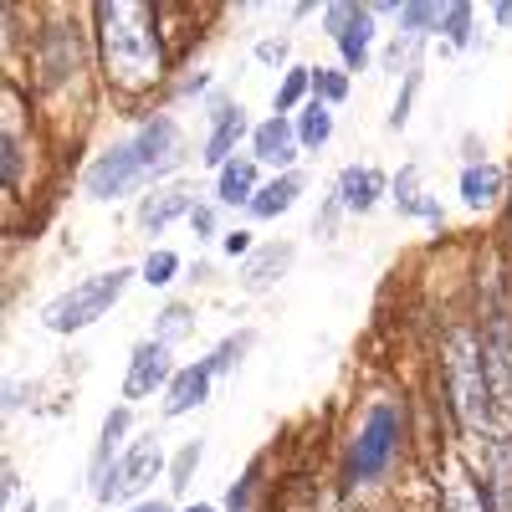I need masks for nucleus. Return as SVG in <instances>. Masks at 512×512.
<instances>
[{
	"label": "nucleus",
	"mask_w": 512,
	"mask_h": 512,
	"mask_svg": "<svg viewBox=\"0 0 512 512\" xmlns=\"http://www.w3.org/2000/svg\"><path fill=\"white\" fill-rule=\"evenodd\" d=\"M98 16V47H103V77L118 98H144L164 77V41H159V11L139 0H103Z\"/></svg>",
	"instance_id": "1"
},
{
	"label": "nucleus",
	"mask_w": 512,
	"mask_h": 512,
	"mask_svg": "<svg viewBox=\"0 0 512 512\" xmlns=\"http://www.w3.org/2000/svg\"><path fill=\"white\" fill-rule=\"evenodd\" d=\"M441 369H446V395H451V410L461 420V431L466 436H487L497 390H492V374H487V359H482V333H472V328L446 333Z\"/></svg>",
	"instance_id": "2"
},
{
	"label": "nucleus",
	"mask_w": 512,
	"mask_h": 512,
	"mask_svg": "<svg viewBox=\"0 0 512 512\" xmlns=\"http://www.w3.org/2000/svg\"><path fill=\"white\" fill-rule=\"evenodd\" d=\"M128 267H113V272H98V277H88V282H77L72 292H62L57 303H47V313H41V323H47L52 333H72V328H88V323H98L118 297H123V287H128Z\"/></svg>",
	"instance_id": "3"
},
{
	"label": "nucleus",
	"mask_w": 512,
	"mask_h": 512,
	"mask_svg": "<svg viewBox=\"0 0 512 512\" xmlns=\"http://www.w3.org/2000/svg\"><path fill=\"white\" fill-rule=\"evenodd\" d=\"M395 451H400V415L390 405H374L369 420L359 425L354 451H349V477L354 482H374L384 466L395 461Z\"/></svg>",
	"instance_id": "4"
},
{
	"label": "nucleus",
	"mask_w": 512,
	"mask_h": 512,
	"mask_svg": "<svg viewBox=\"0 0 512 512\" xmlns=\"http://www.w3.org/2000/svg\"><path fill=\"white\" fill-rule=\"evenodd\" d=\"M139 180H149V169H144L134 139H128V144H113L108 154H98V159L88 164V175H82V185H88L93 200H118V195L134 190Z\"/></svg>",
	"instance_id": "5"
},
{
	"label": "nucleus",
	"mask_w": 512,
	"mask_h": 512,
	"mask_svg": "<svg viewBox=\"0 0 512 512\" xmlns=\"http://www.w3.org/2000/svg\"><path fill=\"white\" fill-rule=\"evenodd\" d=\"M159 466H164V456H159V441H154V436H149V441H139V446H128V451L108 466V477L98 482V497H103V502L139 497V492L159 477Z\"/></svg>",
	"instance_id": "6"
},
{
	"label": "nucleus",
	"mask_w": 512,
	"mask_h": 512,
	"mask_svg": "<svg viewBox=\"0 0 512 512\" xmlns=\"http://www.w3.org/2000/svg\"><path fill=\"white\" fill-rule=\"evenodd\" d=\"M482 359H487V374H492V390L497 400L512 395V313L497 303L487 313V328H482Z\"/></svg>",
	"instance_id": "7"
},
{
	"label": "nucleus",
	"mask_w": 512,
	"mask_h": 512,
	"mask_svg": "<svg viewBox=\"0 0 512 512\" xmlns=\"http://www.w3.org/2000/svg\"><path fill=\"white\" fill-rule=\"evenodd\" d=\"M328 31L338 41L349 67H364L369 62V41H374V11L364 6H328Z\"/></svg>",
	"instance_id": "8"
},
{
	"label": "nucleus",
	"mask_w": 512,
	"mask_h": 512,
	"mask_svg": "<svg viewBox=\"0 0 512 512\" xmlns=\"http://www.w3.org/2000/svg\"><path fill=\"white\" fill-rule=\"evenodd\" d=\"M134 149H139V159H144L149 175H169V169H180V159H185V144H180L175 118H149V123L139 128Z\"/></svg>",
	"instance_id": "9"
},
{
	"label": "nucleus",
	"mask_w": 512,
	"mask_h": 512,
	"mask_svg": "<svg viewBox=\"0 0 512 512\" xmlns=\"http://www.w3.org/2000/svg\"><path fill=\"white\" fill-rule=\"evenodd\" d=\"M169 379V344H139L134 349V359H128V379H123V395L128 400H144V395H154L159 384Z\"/></svg>",
	"instance_id": "10"
},
{
	"label": "nucleus",
	"mask_w": 512,
	"mask_h": 512,
	"mask_svg": "<svg viewBox=\"0 0 512 512\" xmlns=\"http://www.w3.org/2000/svg\"><path fill=\"white\" fill-rule=\"evenodd\" d=\"M36 67H41V88H57V82L77 67V31L52 26L36 47Z\"/></svg>",
	"instance_id": "11"
},
{
	"label": "nucleus",
	"mask_w": 512,
	"mask_h": 512,
	"mask_svg": "<svg viewBox=\"0 0 512 512\" xmlns=\"http://www.w3.org/2000/svg\"><path fill=\"white\" fill-rule=\"evenodd\" d=\"M210 379H216V369H210V364H190V369H180L175 379H169L164 415H185V410L205 405V395H210Z\"/></svg>",
	"instance_id": "12"
},
{
	"label": "nucleus",
	"mask_w": 512,
	"mask_h": 512,
	"mask_svg": "<svg viewBox=\"0 0 512 512\" xmlns=\"http://www.w3.org/2000/svg\"><path fill=\"white\" fill-rule=\"evenodd\" d=\"M241 134H246L241 108H236V103H221V108H216V128H210V139H205V164L226 169V164H231V149H236Z\"/></svg>",
	"instance_id": "13"
},
{
	"label": "nucleus",
	"mask_w": 512,
	"mask_h": 512,
	"mask_svg": "<svg viewBox=\"0 0 512 512\" xmlns=\"http://www.w3.org/2000/svg\"><path fill=\"white\" fill-rule=\"evenodd\" d=\"M441 512H492L487 507V487H477V477L466 466H451L446 492H441Z\"/></svg>",
	"instance_id": "14"
},
{
	"label": "nucleus",
	"mask_w": 512,
	"mask_h": 512,
	"mask_svg": "<svg viewBox=\"0 0 512 512\" xmlns=\"http://www.w3.org/2000/svg\"><path fill=\"white\" fill-rule=\"evenodd\" d=\"M185 210H190V190H185V185H169V190H154V195L144 200L139 221H144V231H164L175 216H185Z\"/></svg>",
	"instance_id": "15"
},
{
	"label": "nucleus",
	"mask_w": 512,
	"mask_h": 512,
	"mask_svg": "<svg viewBox=\"0 0 512 512\" xmlns=\"http://www.w3.org/2000/svg\"><path fill=\"white\" fill-rule=\"evenodd\" d=\"M379 190H384L379 169H344V180H338V205L344 210H369Z\"/></svg>",
	"instance_id": "16"
},
{
	"label": "nucleus",
	"mask_w": 512,
	"mask_h": 512,
	"mask_svg": "<svg viewBox=\"0 0 512 512\" xmlns=\"http://www.w3.org/2000/svg\"><path fill=\"white\" fill-rule=\"evenodd\" d=\"M256 159H262V164H287V159H297V149H292V123H287V118H272V123L256 128Z\"/></svg>",
	"instance_id": "17"
},
{
	"label": "nucleus",
	"mask_w": 512,
	"mask_h": 512,
	"mask_svg": "<svg viewBox=\"0 0 512 512\" xmlns=\"http://www.w3.org/2000/svg\"><path fill=\"white\" fill-rule=\"evenodd\" d=\"M221 200L226 205H251L256 200V159H231L226 169H221Z\"/></svg>",
	"instance_id": "18"
},
{
	"label": "nucleus",
	"mask_w": 512,
	"mask_h": 512,
	"mask_svg": "<svg viewBox=\"0 0 512 512\" xmlns=\"http://www.w3.org/2000/svg\"><path fill=\"white\" fill-rule=\"evenodd\" d=\"M297 190H303V180H297V175L272 180L267 190H256V200H251V216H256V221H272V216H282V210H292Z\"/></svg>",
	"instance_id": "19"
},
{
	"label": "nucleus",
	"mask_w": 512,
	"mask_h": 512,
	"mask_svg": "<svg viewBox=\"0 0 512 512\" xmlns=\"http://www.w3.org/2000/svg\"><path fill=\"white\" fill-rule=\"evenodd\" d=\"M287 262H292V246H267V251H256V256H251V267H246V287H251V292L272 287L277 272H282Z\"/></svg>",
	"instance_id": "20"
},
{
	"label": "nucleus",
	"mask_w": 512,
	"mask_h": 512,
	"mask_svg": "<svg viewBox=\"0 0 512 512\" xmlns=\"http://www.w3.org/2000/svg\"><path fill=\"white\" fill-rule=\"evenodd\" d=\"M497 190H502V169H497V164H472V169L461 175L466 205H487V200H497Z\"/></svg>",
	"instance_id": "21"
},
{
	"label": "nucleus",
	"mask_w": 512,
	"mask_h": 512,
	"mask_svg": "<svg viewBox=\"0 0 512 512\" xmlns=\"http://www.w3.org/2000/svg\"><path fill=\"white\" fill-rule=\"evenodd\" d=\"M128 436V410H113L108 420H103V441H98V456H93V477L103 482L108 477V461H113V446Z\"/></svg>",
	"instance_id": "22"
},
{
	"label": "nucleus",
	"mask_w": 512,
	"mask_h": 512,
	"mask_svg": "<svg viewBox=\"0 0 512 512\" xmlns=\"http://www.w3.org/2000/svg\"><path fill=\"white\" fill-rule=\"evenodd\" d=\"M328 134H333V118H328V108H323V103H313V108L303 113V123H297V144L318 149Z\"/></svg>",
	"instance_id": "23"
},
{
	"label": "nucleus",
	"mask_w": 512,
	"mask_h": 512,
	"mask_svg": "<svg viewBox=\"0 0 512 512\" xmlns=\"http://www.w3.org/2000/svg\"><path fill=\"white\" fill-rule=\"evenodd\" d=\"M175 272H180V256H175V251H149V262H144V282H149V287L175 282Z\"/></svg>",
	"instance_id": "24"
},
{
	"label": "nucleus",
	"mask_w": 512,
	"mask_h": 512,
	"mask_svg": "<svg viewBox=\"0 0 512 512\" xmlns=\"http://www.w3.org/2000/svg\"><path fill=\"white\" fill-rule=\"evenodd\" d=\"M492 487H497V507L502 512H512V451L507 446H497V461H492Z\"/></svg>",
	"instance_id": "25"
},
{
	"label": "nucleus",
	"mask_w": 512,
	"mask_h": 512,
	"mask_svg": "<svg viewBox=\"0 0 512 512\" xmlns=\"http://www.w3.org/2000/svg\"><path fill=\"white\" fill-rule=\"evenodd\" d=\"M195 466H200V441H190V446L175 456V466H169V487L185 492V487H190V477H195Z\"/></svg>",
	"instance_id": "26"
},
{
	"label": "nucleus",
	"mask_w": 512,
	"mask_h": 512,
	"mask_svg": "<svg viewBox=\"0 0 512 512\" xmlns=\"http://www.w3.org/2000/svg\"><path fill=\"white\" fill-rule=\"evenodd\" d=\"M246 349H251V333H236V338H226V344H221L216 354H210L205 364L216 369V374H226V369H231V364H236V359H241Z\"/></svg>",
	"instance_id": "27"
},
{
	"label": "nucleus",
	"mask_w": 512,
	"mask_h": 512,
	"mask_svg": "<svg viewBox=\"0 0 512 512\" xmlns=\"http://www.w3.org/2000/svg\"><path fill=\"white\" fill-rule=\"evenodd\" d=\"M400 205H405V210H415V216H431V221L441 216V210H436L431 200H420V190H415V169H405V175H400Z\"/></svg>",
	"instance_id": "28"
},
{
	"label": "nucleus",
	"mask_w": 512,
	"mask_h": 512,
	"mask_svg": "<svg viewBox=\"0 0 512 512\" xmlns=\"http://www.w3.org/2000/svg\"><path fill=\"white\" fill-rule=\"evenodd\" d=\"M308 82H313V77H308L303 67H297V72H287V82H282V93H277V118H287V108H292L297 98L308 93Z\"/></svg>",
	"instance_id": "29"
},
{
	"label": "nucleus",
	"mask_w": 512,
	"mask_h": 512,
	"mask_svg": "<svg viewBox=\"0 0 512 512\" xmlns=\"http://www.w3.org/2000/svg\"><path fill=\"white\" fill-rule=\"evenodd\" d=\"M190 333V308H164L159 318V344H175V338Z\"/></svg>",
	"instance_id": "30"
},
{
	"label": "nucleus",
	"mask_w": 512,
	"mask_h": 512,
	"mask_svg": "<svg viewBox=\"0 0 512 512\" xmlns=\"http://www.w3.org/2000/svg\"><path fill=\"white\" fill-rule=\"evenodd\" d=\"M256 472H262V461H251V472L231 487V502H226V512H246V502H251V487H256Z\"/></svg>",
	"instance_id": "31"
},
{
	"label": "nucleus",
	"mask_w": 512,
	"mask_h": 512,
	"mask_svg": "<svg viewBox=\"0 0 512 512\" xmlns=\"http://www.w3.org/2000/svg\"><path fill=\"white\" fill-rule=\"evenodd\" d=\"M400 21H405V31H425L441 21V11L436 6H400Z\"/></svg>",
	"instance_id": "32"
},
{
	"label": "nucleus",
	"mask_w": 512,
	"mask_h": 512,
	"mask_svg": "<svg viewBox=\"0 0 512 512\" xmlns=\"http://www.w3.org/2000/svg\"><path fill=\"white\" fill-rule=\"evenodd\" d=\"M313 88H318L323 98H333V103H338V98L349 93V77H344V72H313Z\"/></svg>",
	"instance_id": "33"
},
{
	"label": "nucleus",
	"mask_w": 512,
	"mask_h": 512,
	"mask_svg": "<svg viewBox=\"0 0 512 512\" xmlns=\"http://www.w3.org/2000/svg\"><path fill=\"white\" fill-rule=\"evenodd\" d=\"M190 226H195V236H216V210L195 205V210H190Z\"/></svg>",
	"instance_id": "34"
},
{
	"label": "nucleus",
	"mask_w": 512,
	"mask_h": 512,
	"mask_svg": "<svg viewBox=\"0 0 512 512\" xmlns=\"http://www.w3.org/2000/svg\"><path fill=\"white\" fill-rule=\"evenodd\" d=\"M466 21H472V11H466V6H451V11H446V31H451V41H466Z\"/></svg>",
	"instance_id": "35"
},
{
	"label": "nucleus",
	"mask_w": 512,
	"mask_h": 512,
	"mask_svg": "<svg viewBox=\"0 0 512 512\" xmlns=\"http://www.w3.org/2000/svg\"><path fill=\"white\" fill-rule=\"evenodd\" d=\"M221 246H226V256H246L251 251V231H231Z\"/></svg>",
	"instance_id": "36"
},
{
	"label": "nucleus",
	"mask_w": 512,
	"mask_h": 512,
	"mask_svg": "<svg viewBox=\"0 0 512 512\" xmlns=\"http://www.w3.org/2000/svg\"><path fill=\"white\" fill-rule=\"evenodd\" d=\"M256 57H262V62H282V57H287V41H262V47H256Z\"/></svg>",
	"instance_id": "37"
},
{
	"label": "nucleus",
	"mask_w": 512,
	"mask_h": 512,
	"mask_svg": "<svg viewBox=\"0 0 512 512\" xmlns=\"http://www.w3.org/2000/svg\"><path fill=\"white\" fill-rule=\"evenodd\" d=\"M128 512H169L164 502H139V507H128Z\"/></svg>",
	"instance_id": "38"
},
{
	"label": "nucleus",
	"mask_w": 512,
	"mask_h": 512,
	"mask_svg": "<svg viewBox=\"0 0 512 512\" xmlns=\"http://www.w3.org/2000/svg\"><path fill=\"white\" fill-rule=\"evenodd\" d=\"M507 256H512V210H507Z\"/></svg>",
	"instance_id": "39"
},
{
	"label": "nucleus",
	"mask_w": 512,
	"mask_h": 512,
	"mask_svg": "<svg viewBox=\"0 0 512 512\" xmlns=\"http://www.w3.org/2000/svg\"><path fill=\"white\" fill-rule=\"evenodd\" d=\"M190 512H216V507H190Z\"/></svg>",
	"instance_id": "40"
}]
</instances>
